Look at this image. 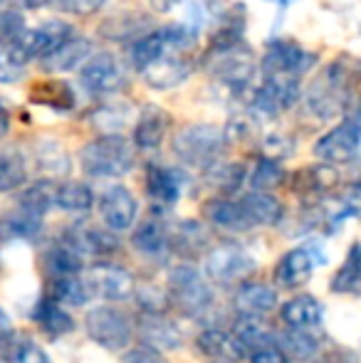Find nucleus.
<instances>
[{"label":"nucleus","mask_w":361,"mask_h":363,"mask_svg":"<svg viewBox=\"0 0 361 363\" xmlns=\"http://www.w3.org/2000/svg\"><path fill=\"white\" fill-rule=\"evenodd\" d=\"M361 84V60L354 55H339L324 67L304 89L307 109L317 119H332L349 109L354 91Z\"/></svg>","instance_id":"1"},{"label":"nucleus","mask_w":361,"mask_h":363,"mask_svg":"<svg viewBox=\"0 0 361 363\" xmlns=\"http://www.w3.org/2000/svg\"><path fill=\"white\" fill-rule=\"evenodd\" d=\"M174 153L186 166L211 171L226 153V131L216 124H188L174 136Z\"/></svg>","instance_id":"2"},{"label":"nucleus","mask_w":361,"mask_h":363,"mask_svg":"<svg viewBox=\"0 0 361 363\" xmlns=\"http://www.w3.org/2000/svg\"><path fill=\"white\" fill-rule=\"evenodd\" d=\"M134 146L124 136H99L79 151V166L91 178H121L134 168Z\"/></svg>","instance_id":"3"},{"label":"nucleus","mask_w":361,"mask_h":363,"mask_svg":"<svg viewBox=\"0 0 361 363\" xmlns=\"http://www.w3.org/2000/svg\"><path fill=\"white\" fill-rule=\"evenodd\" d=\"M166 299L179 314L198 319L213 306V289L196 267L179 264L169 272Z\"/></svg>","instance_id":"4"},{"label":"nucleus","mask_w":361,"mask_h":363,"mask_svg":"<svg viewBox=\"0 0 361 363\" xmlns=\"http://www.w3.org/2000/svg\"><path fill=\"white\" fill-rule=\"evenodd\" d=\"M203 65H206L208 74L216 77L233 91H245L255 74L252 50L243 40L233 45H221V48H208Z\"/></svg>","instance_id":"5"},{"label":"nucleus","mask_w":361,"mask_h":363,"mask_svg":"<svg viewBox=\"0 0 361 363\" xmlns=\"http://www.w3.org/2000/svg\"><path fill=\"white\" fill-rule=\"evenodd\" d=\"M72 38H74L72 25H67L65 20H48V23L38 25V28L25 30L13 45H5V50H8V55L20 67H25L30 60L50 57L55 50H60Z\"/></svg>","instance_id":"6"},{"label":"nucleus","mask_w":361,"mask_h":363,"mask_svg":"<svg viewBox=\"0 0 361 363\" xmlns=\"http://www.w3.org/2000/svg\"><path fill=\"white\" fill-rule=\"evenodd\" d=\"M84 331L96 346L106 351H121L134 336L131 319L116 306H94L84 316Z\"/></svg>","instance_id":"7"},{"label":"nucleus","mask_w":361,"mask_h":363,"mask_svg":"<svg viewBox=\"0 0 361 363\" xmlns=\"http://www.w3.org/2000/svg\"><path fill=\"white\" fill-rule=\"evenodd\" d=\"M203 269H206L203 277H208L216 284L245 282L255 272V257L240 245L226 242L208 250L206 257H203Z\"/></svg>","instance_id":"8"},{"label":"nucleus","mask_w":361,"mask_h":363,"mask_svg":"<svg viewBox=\"0 0 361 363\" xmlns=\"http://www.w3.org/2000/svg\"><path fill=\"white\" fill-rule=\"evenodd\" d=\"M91 296L106 301H121L136 294V279L129 269L111 262H94L82 272Z\"/></svg>","instance_id":"9"},{"label":"nucleus","mask_w":361,"mask_h":363,"mask_svg":"<svg viewBox=\"0 0 361 363\" xmlns=\"http://www.w3.org/2000/svg\"><path fill=\"white\" fill-rule=\"evenodd\" d=\"M62 240L79 255L82 259H96L104 262L111 255L119 252V240L106 228H96L89 223H74L72 228L65 230Z\"/></svg>","instance_id":"10"},{"label":"nucleus","mask_w":361,"mask_h":363,"mask_svg":"<svg viewBox=\"0 0 361 363\" xmlns=\"http://www.w3.org/2000/svg\"><path fill=\"white\" fill-rule=\"evenodd\" d=\"M79 82L91 94H116L126 86V69L111 52H99L79 69Z\"/></svg>","instance_id":"11"},{"label":"nucleus","mask_w":361,"mask_h":363,"mask_svg":"<svg viewBox=\"0 0 361 363\" xmlns=\"http://www.w3.org/2000/svg\"><path fill=\"white\" fill-rule=\"evenodd\" d=\"M361 153V129L344 119L334 129H329L324 136H319L314 144V156L327 166H337V163H349L359 158Z\"/></svg>","instance_id":"12"},{"label":"nucleus","mask_w":361,"mask_h":363,"mask_svg":"<svg viewBox=\"0 0 361 363\" xmlns=\"http://www.w3.org/2000/svg\"><path fill=\"white\" fill-rule=\"evenodd\" d=\"M136 213H139V203H136L134 193L124 186H111L101 193L99 198V216L101 223L109 233H126L134 225Z\"/></svg>","instance_id":"13"},{"label":"nucleus","mask_w":361,"mask_h":363,"mask_svg":"<svg viewBox=\"0 0 361 363\" xmlns=\"http://www.w3.org/2000/svg\"><path fill=\"white\" fill-rule=\"evenodd\" d=\"M314 62H317V57L307 52L302 45L279 38L267 45L265 57H262V72H289L302 77L314 67Z\"/></svg>","instance_id":"14"},{"label":"nucleus","mask_w":361,"mask_h":363,"mask_svg":"<svg viewBox=\"0 0 361 363\" xmlns=\"http://www.w3.org/2000/svg\"><path fill=\"white\" fill-rule=\"evenodd\" d=\"M193 74V60L188 55H164L149 67L141 69V79L154 89H174V86L183 84L188 77Z\"/></svg>","instance_id":"15"},{"label":"nucleus","mask_w":361,"mask_h":363,"mask_svg":"<svg viewBox=\"0 0 361 363\" xmlns=\"http://www.w3.org/2000/svg\"><path fill=\"white\" fill-rule=\"evenodd\" d=\"M171 126V116L164 106L146 104L134 124V146L141 151H154L164 144V136Z\"/></svg>","instance_id":"16"},{"label":"nucleus","mask_w":361,"mask_h":363,"mask_svg":"<svg viewBox=\"0 0 361 363\" xmlns=\"http://www.w3.org/2000/svg\"><path fill=\"white\" fill-rule=\"evenodd\" d=\"M144 186L149 198L156 206H174L181 198L183 191V176L179 171L169 166H161V163H149L146 166V176H144Z\"/></svg>","instance_id":"17"},{"label":"nucleus","mask_w":361,"mask_h":363,"mask_svg":"<svg viewBox=\"0 0 361 363\" xmlns=\"http://www.w3.org/2000/svg\"><path fill=\"white\" fill-rule=\"evenodd\" d=\"M131 245L141 257L161 259L171 252V228L166 225V220L149 218L134 230Z\"/></svg>","instance_id":"18"},{"label":"nucleus","mask_w":361,"mask_h":363,"mask_svg":"<svg viewBox=\"0 0 361 363\" xmlns=\"http://www.w3.org/2000/svg\"><path fill=\"white\" fill-rule=\"evenodd\" d=\"M139 336L144 346L154 351H174L183 344L181 329L164 314H144L139 321Z\"/></svg>","instance_id":"19"},{"label":"nucleus","mask_w":361,"mask_h":363,"mask_svg":"<svg viewBox=\"0 0 361 363\" xmlns=\"http://www.w3.org/2000/svg\"><path fill=\"white\" fill-rule=\"evenodd\" d=\"M203 216H206L208 223L226 230V233H248V230H252V223L240 201L211 198V201L203 203Z\"/></svg>","instance_id":"20"},{"label":"nucleus","mask_w":361,"mask_h":363,"mask_svg":"<svg viewBox=\"0 0 361 363\" xmlns=\"http://www.w3.org/2000/svg\"><path fill=\"white\" fill-rule=\"evenodd\" d=\"M196 346L206 359L213 363H238L245 359V349L238 344V339L233 336V331L223 329H206L198 334Z\"/></svg>","instance_id":"21"},{"label":"nucleus","mask_w":361,"mask_h":363,"mask_svg":"<svg viewBox=\"0 0 361 363\" xmlns=\"http://www.w3.org/2000/svg\"><path fill=\"white\" fill-rule=\"evenodd\" d=\"M233 306H235L238 316H262L277 306V291L265 282H243L233 296Z\"/></svg>","instance_id":"22"},{"label":"nucleus","mask_w":361,"mask_h":363,"mask_svg":"<svg viewBox=\"0 0 361 363\" xmlns=\"http://www.w3.org/2000/svg\"><path fill=\"white\" fill-rule=\"evenodd\" d=\"M339 186V173L327 163H314L292 176V191L302 198H322Z\"/></svg>","instance_id":"23"},{"label":"nucleus","mask_w":361,"mask_h":363,"mask_svg":"<svg viewBox=\"0 0 361 363\" xmlns=\"http://www.w3.org/2000/svg\"><path fill=\"white\" fill-rule=\"evenodd\" d=\"M314 272V259L307 252V247H294L279 257L274 267V282L282 289H297L309 282Z\"/></svg>","instance_id":"24"},{"label":"nucleus","mask_w":361,"mask_h":363,"mask_svg":"<svg viewBox=\"0 0 361 363\" xmlns=\"http://www.w3.org/2000/svg\"><path fill=\"white\" fill-rule=\"evenodd\" d=\"M279 319L287 329H302V331H312L322 324L324 319V309L314 296L309 294H299L294 299H289L287 304L279 309Z\"/></svg>","instance_id":"25"},{"label":"nucleus","mask_w":361,"mask_h":363,"mask_svg":"<svg viewBox=\"0 0 361 363\" xmlns=\"http://www.w3.org/2000/svg\"><path fill=\"white\" fill-rule=\"evenodd\" d=\"M101 38L114 40V43H131L141 40L144 35L151 33V20L141 13H119L111 15L106 23H101L99 28Z\"/></svg>","instance_id":"26"},{"label":"nucleus","mask_w":361,"mask_h":363,"mask_svg":"<svg viewBox=\"0 0 361 363\" xmlns=\"http://www.w3.org/2000/svg\"><path fill=\"white\" fill-rule=\"evenodd\" d=\"M208 235L206 225L198 220H181L179 228L171 230V252H179L186 259H196L206 255L208 250Z\"/></svg>","instance_id":"27"},{"label":"nucleus","mask_w":361,"mask_h":363,"mask_svg":"<svg viewBox=\"0 0 361 363\" xmlns=\"http://www.w3.org/2000/svg\"><path fill=\"white\" fill-rule=\"evenodd\" d=\"M33 321L40 326V329L45 331L48 336H55V339H60V336L70 334V331H74V319L72 314H70L65 306H60L57 301H52L48 294L40 296L38 301H35V309H33Z\"/></svg>","instance_id":"28"},{"label":"nucleus","mask_w":361,"mask_h":363,"mask_svg":"<svg viewBox=\"0 0 361 363\" xmlns=\"http://www.w3.org/2000/svg\"><path fill=\"white\" fill-rule=\"evenodd\" d=\"M233 336L245 349V354H255V351L267 349V346H277V336L262 316H240L238 324L233 326Z\"/></svg>","instance_id":"29"},{"label":"nucleus","mask_w":361,"mask_h":363,"mask_svg":"<svg viewBox=\"0 0 361 363\" xmlns=\"http://www.w3.org/2000/svg\"><path fill=\"white\" fill-rule=\"evenodd\" d=\"M43 264L45 272L50 279L55 277H72V274H82L84 272V259L70 247L65 240H57L55 245H50L43 255Z\"/></svg>","instance_id":"30"},{"label":"nucleus","mask_w":361,"mask_h":363,"mask_svg":"<svg viewBox=\"0 0 361 363\" xmlns=\"http://www.w3.org/2000/svg\"><path fill=\"white\" fill-rule=\"evenodd\" d=\"M89 55H91V43L87 38H77V35H74V38L67 40L62 48L55 50L50 57H45L43 65L48 72H72V69H77L79 65L84 67Z\"/></svg>","instance_id":"31"},{"label":"nucleus","mask_w":361,"mask_h":363,"mask_svg":"<svg viewBox=\"0 0 361 363\" xmlns=\"http://www.w3.org/2000/svg\"><path fill=\"white\" fill-rule=\"evenodd\" d=\"M243 208H245L248 218H250L252 228H270V225H277L279 220L284 218V208L272 193H257V191H250L248 196L240 198Z\"/></svg>","instance_id":"32"},{"label":"nucleus","mask_w":361,"mask_h":363,"mask_svg":"<svg viewBox=\"0 0 361 363\" xmlns=\"http://www.w3.org/2000/svg\"><path fill=\"white\" fill-rule=\"evenodd\" d=\"M55 191H57V183L50 181V178L35 181L20 191L15 206L23 208V211L30 213V216L45 220V216L50 213V208H55Z\"/></svg>","instance_id":"33"},{"label":"nucleus","mask_w":361,"mask_h":363,"mask_svg":"<svg viewBox=\"0 0 361 363\" xmlns=\"http://www.w3.org/2000/svg\"><path fill=\"white\" fill-rule=\"evenodd\" d=\"M45 294H48L52 301H57L60 306H65V309H67V306H84L89 299H94L82 274L50 279L48 291H45Z\"/></svg>","instance_id":"34"},{"label":"nucleus","mask_w":361,"mask_h":363,"mask_svg":"<svg viewBox=\"0 0 361 363\" xmlns=\"http://www.w3.org/2000/svg\"><path fill=\"white\" fill-rule=\"evenodd\" d=\"M277 349L284 354L287 361H312L319 354V341L312 331L302 329H284L282 336H277Z\"/></svg>","instance_id":"35"},{"label":"nucleus","mask_w":361,"mask_h":363,"mask_svg":"<svg viewBox=\"0 0 361 363\" xmlns=\"http://www.w3.org/2000/svg\"><path fill=\"white\" fill-rule=\"evenodd\" d=\"M43 230V218H35L15 206L0 218V240L13 242V240H35Z\"/></svg>","instance_id":"36"},{"label":"nucleus","mask_w":361,"mask_h":363,"mask_svg":"<svg viewBox=\"0 0 361 363\" xmlns=\"http://www.w3.org/2000/svg\"><path fill=\"white\" fill-rule=\"evenodd\" d=\"M30 99L35 104H43L48 109H55V111H70L74 106V91L67 82L62 79H45V82H38L30 91Z\"/></svg>","instance_id":"37"},{"label":"nucleus","mask_w":361,"mask_h":363,"mask_svg":"<svg viewBox=\"0 0 361 363\" xmlns=\"http://www.w3.org/2000/svg\"><path fill=\"white\" fill-rule=\"evenodd\" d=\"M94 206V193L87 183L82 181H65L57 183V191H55V208L65 213H89Z\"/></svg>","instance_id":"38"},{"label":"nucleus","mask_w":361,"mask_h":363,"mask_svg":"<svg viewBox=\"0 0 361 363\" xmlns=\"http://www.w3.org/2000/svg\"><path fill=\"white\" fill-rule=\"evenodd\" d=\"M332 291L361 296V240L349 247L347 259L332 277Z\"/></svg>","instance_id":"39"},{"label":"nucleus","mask_w":361,"mask_h":363,"mask_svg":"<svg viewBox=\"0 0 361 363\" xmlns=\"http://www.w3.org/2000/svg\"><path fill=\"white\" fill-rule=\"evenodd\" d=\"M28 181L25 158L13 148H0V193L18 191Z\"/></svg>","instance_id":"40"},{"label":"nucleus","mask_w":361,"mask_h":363,"mask_svg":"<svg viewBox=\"0 0 361 363\" xmlns=\"http://www.w3.org/2000/svg\"><path fill=\"white\" fill-rule=\"evenodd\" d=\"M35 166L45 176H65L70 173V156L57 141H40L35 146Z\"/></svg>","instance_id":"41"},{"label":"nucleus","mask_w":361,"mask_h":363,"mask_svg":"<svg viewBox=\"0 0 361 363\" xmlns=\"http://www.w3.org/2000/svg\"><path fill=\"white\" fill-rule=\"evenodd\" d=\"M164 55H169L164 35H161V30H151L149 35H144V38L131 45L129 57H131V65L141 72V69L149 67L151 62H156V60L164 57Z\"/></svg>","instance_id":"42"},{"label":"nucleus","mask_w":361,"mask_h":363,"mask_svg":"<svg viewBox=\"0 0 361 363\" xmlns=\"http://www.w3.org/2000/svg\"><path fill=\"white\" fill-rule=\"evenodd\" d=\"M245 166L238 161L233 163H218L208 171V178H211L213 188L221 193V198H228L233 193H238L245 183Z\"/></svg>","instance_id":"43"},{"label":"nucleus","mask_w":361,"mask_h":363,"mask_svg":"<svg viewBox=\"0 0 361 363\" xmlns=\"http://www.w3.org/2000/svg\"><path fill=\"white\" fill-rule=\"evenodd\" d=\"M284 178H287V173H284L282 163L262 156L250 173V186H252V191H257V193H270L274 188L282 186Z\"/></svg>","instance_id":"44"},{"label":"nucleus","mask_w":361,"mask_h":363,"mask_svg":"<svg viewBox=\"0 0 361 363\" xmlns=\"http://www.w3.org/2000/svg\"><path fill=\"white\" fill-rule=\"evenodd\" d=\"M126 121H129V109L124 106H101L91 114V124L104 131V136H119V129Z\"/></svg>","instance_id":"45"},{"label":"nucleus","mask_w":361,"mask_h":363,"mask_svg":"<svg viewBox=\"0 0 361 363\" xmlns=\"http://www.w3.org/2000/svg\"><path fill=\"white\" fill-rule=\"evenodd\" d=\"M10 363H52V359L48 356V351L33 339H18L13 341L8 351Z\"/></svg>","instance_id":"46"},{"label":"nucleus","mask_w":361,"mask_h":363,"mask_svg":"<svg viewBox=\"0 0 361 363\" xmlns=\"http://www.w3.org/2000/svg\"><path fill=\"white\" fill-rule=\"evenodd\" d=\"M25 18L15 10H0V48L13 45L25 33Z\"/></svg>","instance_id":"47"},{"label":"nucleus","mask_w":361,"mask_h":363,"mask_svg":"<svg viewBox=\"0 0 361 363\" xmlns=\"http://www.w3.org/2000/svg\"><path fill=\"white\" fill-rule=\"evenodd\" d=\"M262 148H265V158L282 161V158L292 156L294 144H292V139L284 134H270V136H265V141H262Z\"/></svg>","instance_id":"48"},{"label":"nucleus","mask_w":361,"mask_h":363,"mask_svg":"<svg viewBox=\"0 0 361 363\" xmlns=\"http://www.w3.org/2000/svg\"><path fill=\"white\" fill-rule=\"evenodd\" d=\"M339 206H342V213L347 218H359L361 220V181L344 188Z\"/></svg>","instance_id":"49"},{"label":"nucleus","mask_w":361,"mask_h":363,"mask_svg":"<svg viewBox=\"0 0 361 363\" xmlns=\"http://www.w3.org/2000/svg\"><path fill=\"white\" fill-rule=\"evenodd\" d=\"M60 5H62L67 13L79 15V18H87V15L99 13V10L106 5V0H60Z\"/></svg>","instance_id":"50"},{"label":"nucleus","mask_w":361,"mask_h":363,"mask_svg":"<svg viewBox=\"0 0 361 363\" xmlns=\"http://www.w3.org/2000/svg\"><path fill=\"white\" fill-rule=\"evenodd\" d=\"M23 77V67L8 55V50L0 48V84H13Z\"/></svg>","instance_id":"51"},{"label":"nucleus","mask_w":361,"mask_h":363,"mask_svg":"<svg viewBox=\"0 0 361 363\" xmlns=\"http://www.w3.org/2000/svg\"><path fill=\"white\" fill-rule=\"evenodd\" d=\"M121 363H166V359L149 346H136L121 356Z\"/></svg>","instance_id":"52"},{"label":"nucleus","mask_w":361,"mask_h":363,"mask_svg":"<svg viewBox=\"0 0 361 363\" xmlns=\"http://www.w3.org/2000/svg\"><path fill=\"white\" fill-rule=\"evenodd\" d=\"M250 363H289L284 359V354L277 349V346H267V349H260L255 354H250Z\"/></svg>","instance_id":"53"},{"label":"nucleus","mask_w":361,"mask_h":363,"mask_svg":"<svg viewBox=\"0 0 361 363\" xmlns=\"http://www.w3.org/2000/svg\"><path fill=\"white\" fill-rule=\"evenodd\" d=\"M319 363H359L357 354L349 349H334L332 354H324Z\"/></svg>","instance_id":"54"},{"label":"nucleus","mask_w":361,"mask_h":363,"mask_svg":"<svg viewBox=\"0 0 361 363\" xmlns=\"http://www.w3.org/2000/svg\"><path fill=\"white\" fill-rule=\"evenodd\" d=\"M8 336H13V319L8 311L0 306V341H5Z\"/></svg>","instance_id":"55"},{"label":"nucleus","mask_w":361,"mask_h":363,"mask_svg":"<svg viewBox=\"0 0 361 363\" xmlns=\"http://www.w3.org/2000/svg\"><path fill=\"white\" fill-rule=\"evenodd\" d=\"M179 3H183V0H149V5L156 13H171Z\"/></svg>","instance_id":"56"},{"label":"nucleus","mask_w":361,"mask_h":363,"mask_svg":"<svg viewBox=\"0 0 361 363\" xmlns=\"http://www.w3.org/2000/svg\"><path fill=\"white\" fill-rule=\"evenodd\" d=\"M8 131H10V116L5 109H0V139L8 136Z\"/></svg>","instance_id":"57"},{"label":"nucleus","mask_w":361,"mask_h":363,"mask_svg":"<svg viewBox=\"0 0 361 363\" xmlns=\"http://www.w3.org/2000/svg\"><path fill=\"white\" fill-rule=\"evenodd\" d=\"M274 3H287V0H274Z\"/></svg>","instance_id":"58"},{"label":"nucleus","mask_w":361,"mask_h":363,"mask_svg":"<svg viewBox=\"0 0 361 363\" xmlns=\"http://www.w3.org/2000/svg\"><path fill=\"white\" fill-rule=\"evenodd\" d=\"M0 5H3V0H0Z\"/></svg>","instance_id":"59"}]
</instances>
